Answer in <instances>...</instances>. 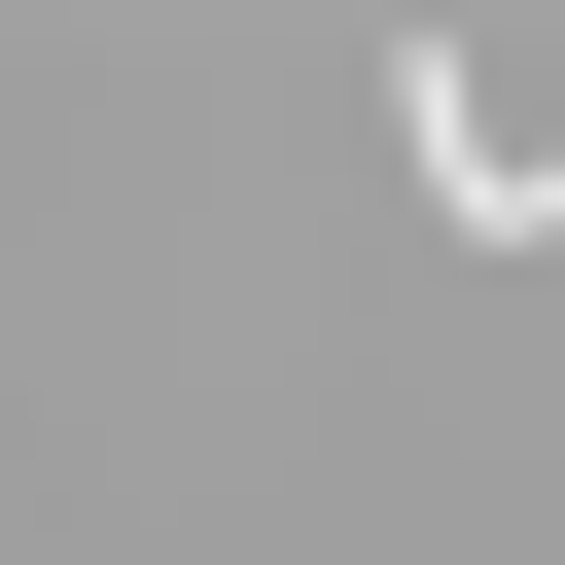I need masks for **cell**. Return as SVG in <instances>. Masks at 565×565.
<instances>
[{
	"label": "cell",
	"mask_w": 565,
	"mask_h": 565,
	"mask_svg": "<svg viewBox=\"0 0 565 565\" xmlns=\"http://www.w3.org/2000/svg\"><path fill=\"white\" fill-rule=\"evenodd\" d=\"M388 106H424V212H459V247H530V212H565V141H530L494 71H388Z\"/></svg>",
	"instance_id": "6da1fadb"
}]
</instances>
